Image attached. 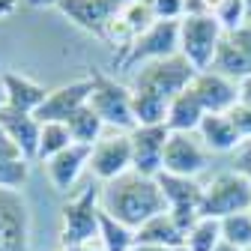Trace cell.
<instances>
[{
	"label": "cell",
	"mask_w": 251,
	"mask_h": 251,
	"mask_svg": "<svg viewBox=\"0 0 251 251\" xmlns=\"http://www.w3.org/2000/svg\"><path fill=\"white\" fill-rule=\"evenodd\" d=\"M66 126H69V132H72V141H75V144L96 147V144L102 141V129H105V123H102V117L93 111L90 105H84L81 111H75V114L66 120Z\"/></svg>",
	"instance_id": "25"
},
{
	"label": "cell",
	"mask_w": 251,
	"mask_h": 251,
	"mask_svg": "<svg viewBox=\"0 0 251 251\" xmlns=\"http://www.w3.org/2000/svg\"><path fill=\"white\" fill-rule=\"evenodd\" d=\"M90 152L93 147H84V144H72L69 150L57 152L54 159L45 162V174H48V182L54 192L66 195L69 188L78 182V176L90 168Z\"/></svg>",
	"instance_id": "17"
},
{
	"label": "cell",
	"mask_w": 251,
	"mask_h": 251,
	"mask_svg": "<svg viewBox=\"0 0 251 251\" xmlns=\"http://www.w3.org/2000/svg\"><path fill=\"white\" fill-rule=\"evenodd\" d=\"M198 69L188 63L182 54H174V57H165V60H152V63H144L135 75V90H147V93H155L162 99H174L176 93H182L185 87H192Z\"/></svg>",
	"instance_id": "7"
},
{
	"label": "cell",
	"mask_w": 251,
	"mask_h": 251,
	"mask_svg": "<svg viewBox=\"0 0 251 251\" xmlns=\"http://www.w3.org/2000/svg\"><path fill=\"white\" fill-rule=\"evenodd\" d=\"M245 9H248V21H251V0H245Z\"/></svg>",
	"instance_id": "42"
},
{
	"label": "cell",
	"mask_w": 251,
	"mask_h": 251,
	"mask_svg": "<svg viewBox=\"0 0 251 251\" xmlns=\"http://www.w3.org/2000/svg\"><path fill=\"white\" fill-rule=\"evenodd\" d=\"M203 117H206V108L195 96V90L185 87L182 93H176V96L171 99L165 126H168L171 132H198L201 123H203Z\"/></svg>",
	"instance_id": "20"
},
{
	"label": "cell",
	"mask_w": 251,
	"mask_h": 251,
	"mask_svg": "<svg viewBox=\"0 0 251 251\" xmlns=\"http://www.w3.org/2000/svg\"><path fill=\"white\" fill-rule=\"evenodd\" d=\"M233 171H239L251 182V141H242L239 150L233 152Z\"/></svg>",
	"instance_id": "33"
},
{
	"label": "cell",
	"mask_w": 251,
	"mask_h": 251,
	"mask_svg": "<svg viewBox=\"0 0 251 251\" xmlns=\"http://www.w3.org/2000/svg\"><path fill=\"white\" fill-rule=\"evenodd\" d=\"M90 93H93L90 78H78V81H69V84H60V87L48 90V99L36 111L39 123H66L75 111L90 105Z\"/></svg>",
	"instance_id": "14"
},
{
	"label": "cell",
	"mask_w": 251,
	"mask_h": 251,
	"mask_svg": "<svg viewBox=\"0 0 251 251\" xmlns=\"http://www.w3.org/2000/svg\"><path fill=\"white\" fill-rule=\"evenodd\" d=\"M0 81H3V93H6V105H9V108L36 114V111L42 108V102L48 99V90H45L39 81L27 78V75L3 72V75H0Z\"/></svg>",
	"instance_id": "18"
},
{
	"label": "cell",
	"mask_w": 251,
	"mask_h": 251,
	"mask_svg": "<svg viewBox=\"0 0 251 251\" xmlns=\"http://www.w3.org/2000/svg\"><path fill=\"white\" fill-rule=\"evenodd\" d=\"M195 96L201 99V105L206 108V114H230V108L239 102V87L236 81L218 75L212 69H203L195 75L192 81Z\"/></svg>",
	"instance_id": "15"
},
{
	"label": "cell",
	"mask_w": 251,
	"mask_h": 251,
	"mask_svg": "<svg viewBox=\"0 0 251 251\" xmlns=\"http://www.w3.org/2000/svg\"><path fill=\"white\" fill-rule=\"evenodd\" d=\"M6 105V93H3V81H0V108Z\"/></svg>",
	"instance_id": "41"
},
{
	"label": "cell",
	"mask_w": 251,
	"mask_h": 251,
	"mask_svg": "<svg viewBox=\"0 0 251 251\" xmlns=\"http://www.w3.org/2000/svg\"><path fill=\"white\" fill-rule=\"evenodd\" d=\"M138 245H162V248H182L185 245V230L174 222L171 212H159L155 218H150L147 225H141L135 230Z\"/></svg>",
	"instance_id": "21"
},
{
	"label": "cell",
	"mask_w": 251,
	"mask_h": 251,
	"mask_svg": "<svg viewBox=\"0 0 251 251\" xmlns=\"http://www.w3.org/2000/svg\"><path fill=\"white\" fill-rule=\"evenodd\" d=\"M102 209L111 212L117 222L129 225L132 230L147 225L150 218H155L159 212H168L159 179L135 174V171H129L126 176L102 185Z\"/></svg>",
	"instance_id": "1"
},
{
	"label": "cell",
	"mask_w": 251,
	"mask_h": 251,
	"mask_svg": "<svg viewBox=\"0 0 251 251\" xmlns=\"http://www.w3.org/2000/svg\"><path fill=\"white\" fill-rule=\"evenodd\" d=\"M168 99L155 96L147 90H135L132 87V111H135V123L138 126H162L168 120Z\"/></svg>",
	"instance_id": "26"
},
{
	"label": "cell",
	"mask_w": 251,
	"mask_h": 251,
	"mask_svg": "<svg viewBox=\"0 0 251 251\" xmlns=\"http://www.w3.org/2000/svg\"><path fill=\"white\" fill-rule=\"evenodd\" d=\"M159 188L165 195V206L174 215V222L188 233V227L201 222V198H203V185L198 179L188 176H174V174H159Z\"/></svg>",
	"instance_id": "10"
},
{
	"label": "cell",
	"mask_w": 251,
	"mask_h": 251,
	"mask_svg": "<svg viewBox=\"0 0 251 251\" xmlns=\"http://www.w3.org/2000/svg\"><path fill=\"white\" fill-rule=\"evenodd\" d=\"M230 120H233V126L239 129V135H242V141H251V108H245V105H233L230 108Z\"/></svg>",
	"instance_id": "32"
},
{
	"label": "cell",
	"mask_w": 251,
	"mask_h": 251,
	"mask_svg": "<svg viewBox=\"0 0 251 251\" xmlns=\"http://www.w3.org/2000/svg\"><path fill=\"white\" fill-rule=\"evenodd\" d=\"M236 87H239V105L251 108V75H248V78H242Z\"/></svg>",
	"instance_id": "35"
},
{
	"label": "cell",
	"mask_w": 251,
	"mask_h": 251,
	"mask_svg": "<svg viewBox=\"0 0 251 251\" xmlns=\"http://www.w3.org/2000/svg\"><path fill=\"white\" fill-rule=\"evenodd\" d=\"M248 212H251V209H248Z\"/></svg>",
	"instance_id": "43"
},
{
	"label": "cell",
	"mask_w": 251,
	"mask_h": 251,
	"mask_svg": "<svg viewBox=\"0 0 251 251\" xmlns=\"http://www.w3.org/2000/svg\"><path fill=\"white\" fill-rule=\"evenodd\" d=\"M30 176V159L0 129V188H18Z\"/></svg>",
	"instance_id": "22"
},
{
	"label": "cell",
	"mask_w": 251,
	"mask_h": 251,
	"mask_svg": "<svg viewBox=\"0 0 251 251\" xmlns=\"http://www.w3.org/2000/svg\"><path fill=\"white\" fill-rule=\"evenodd\" d=\"M171 129L162 126H135L129 132L132 141V171L144 176H159L162 174V159H165V147H168Z\"/></svg>",
	"instance_id": "13"
},
{
	"label": "cell",
	"mask_w": 251,
	"mask_h": 251,
	"mask_svg": "<svg viewBox=\"0 0 251 251\" xmlns=\"http://www.w3.org/2000/svg\"><path fill=\"white\" fill-rule=\"evenodd\" d=\"M206 165H209V150L203 147L198 132H171L162 159V174L195 179L198 174L206 171Z\"/></svg>",
	"instance_id": "11"
},
{
	"label": "cell",
	"mask_w": 251,
	"mask_h": 251,
	"mask_svg": "<svg viewBox=\"0 0 251 251\" xmlns=\"http://www.w3.org/2000/svg\"><path fill=\"white\" fill-rule=\"evenodd\" d=\"M209 69L239 84L242 78L251 75V60L242 54V48H239L230 36H225L222 45H218V51H215V57H212V66H209Z\"/></svg>",
	"instance_id": "23"
},
{
	"label": "cell",
	"mask_w": 251,
	"mask_h": 251,
	"mask_svg": "<svg viewBox=\"0 0 251 251\" xmlns=\"http://www.w3.org/2000/svg\"><path fill=\"white\" fill-rule=\"evenodd\" d=\"M135 251H185V248H162V245H135Z\"/></svg>",
	"instance_id": "39"
},
{
	"label": "cell",
	"mask_w": 251,
	"mask_h": 251,
	"mask_svg": "<svg viewBox=\"0 0 251 251\" xmlns=\"http://www.w3.org/2000/svg\"><path fill=\"white\" fill-rule=\"evenodd\" d=\"M222 242L251 251V212H236L222 218Z\"/></svg>",
	"instance_id": "30"
},
{
	"label": "cell",
	"mask_w": 251,
	"mask_h": 251,
	"mask_svg": "<svg viewBox=\"0 0 251 251\" xmlns=\"http://www.w3.org/2000/svg\"><path fill=\"white\" fill-rule=\"evenodd\" d=\"M0 129L6 132V138L27 155L30 162L36 159V152H39V135H42V123H39L36 114L3 105V108H0Z\"/></svg>",
	"instance_id": "16"
},
{
	"label": "cell",
	"mask_w": 251,
	"mask_h": 251,
	"mask_svg": "<svg viewBox=\"0 0 251 251\" xmlns=\"http://www.w3.org/2000/svg\"><path fill=\"white\" fill-rule=\"evenodd\" d=\"M222 245V222L215 218H201L198 225L188 227L185 233V251H215Z\"/></svg>",
	"instance_id": "28"
},
{
	"label": "cell",
	"mask_w": 251,
	"mask_h": 251,
	"mask_svg": "<svg viewBox=\"0 0 251 251\" xmlns=\"http://www.w3.org/2000/svg\"><path fill=\"white\" fill-rule=\"evenodd\" d=\"M33 222L27 198L18 188H0V251H30Z\"/></svg>",
	"instance_id": "8"
},
{
	"label": "cell",
	"mask_w": 251,
	"mask_h": 251,
	"mask_svg": "<svg viewBox=\"0 0 251 251\" xmlns=\"http://www.w3.org/2000/svg\"><path fill=\"white\" fill-rule=\"evenodd\" d=\"M27 6H33V9H42V6H60L63 0H24Z\"/></svg>",
	"instance_id": "38"
},
{
	"label": "cell",
	"mask_w": 251,
	"mask_h": 251,
	"mask_svg": "<svg viewBox=\"0 0 251 251\" xmlns=\"http://www.w3.org/2000/svg\"><path fill=\"white\" fill-rule=\"evenodd\" d=\"M18 9V0H0V18H6Z\"/></svg>",
	"instance_id": "37"
},
{
	"label": "cell",
	"mask_w": 251,
	"mask_h": 251,
	"mask_svg": "<svg viewBox=\"0 0 251 251\" xmlns=\"http://www.w3.org/2000/svg\"><path fill=\"white\" fill-rule=\"evenodd\" d=\"M60 251H102L99 242H78V245H60Z\"/></svg>",
	"instance_id": "36"
},
{
	"label": "cell",
	"mask_w": 251,
	"mask_h": 251,
	"mask_svg": "<svg viewBox=\"0 0 251 251\" xmlns=\"http://www.w3.org/2000/svg\"><path fill=\"white\" fill-rule=\"evenodd\" d=\"M93 81V93H90V108L102 117L105 126L117 132H132L135 129V111H132V90L120 84L117 78L105 75L102 69L90 66V75Z\"/></svg>",
	"instance_id": "2"
},
{
	"label": "cell",
	"mask_w": 251,
	"mask_h": 251,
	"mask_svg": "<svg viewBox=\"0 0 251 251\" xmlns=\"http://www.w3.org/2000/svg\"><path fill=\"white\" fill-rule=\"evenodd\" d=\"M99 218H102V188L87 185L81 195L69 198L60 206V245L99 239Z\"/></svg>",
	"instance_id": "3"
},
{
	"label": "cell",
	"mask_w": 251,
	"mask_h": 251,
	"mask_svg": "<svg viewBox=\"0 0 251 251\" xmlns=\"http://www.w3.org/2000/svg\"><path fill=\"white\" fill-rule=\"evenodd\" d=\"M132 0H63L57 6L78 30L93 33L96 39H108L117 18Z\"/></svg>",
	"instance_id": "9"
},
{
	"label": "cell",
	"mask_w": 251,
	"mask_h": 251,
	"mask_svg": "<svg viewBox=\"0 0 251 251\" xmlns=\"http://www.w3.org/2000/svg\"><path fill=\"white\" fill-rule=\"evenodd\" d=\"M206 3H209V15L225 27V33H233L242 24H248L245 0H206Z\"/></svg>",
	"instance_id": "29"
},
{
	"label": "cell",
	"mask_w": 251,
	"mask_h": 251,
	"mask_svg": "<svg viewBox=\"0 0 251 251\" xmlns=\"http://www.w3.org/2000/svg\"><path fill=\"white\" fill-rule=\"evenodd\" d=\"M174 54H179V21H155L129 48H123L114 57V63L120 69H135L152 60L174 57Z\"/></svg>",
	"instance_id": "6"
},
{
	"label": "cell",
	"mask_w": 251,
	"mask_h": 251,
	"mask_svg": "<svg viewBox=\"0 0 251 251\" xmlns=\"http://www.w3.org/2000/svg\"><path fill=\"white\" fill-rule=\"evenodd\" d=\"M198 138L212 152H236L242 144V135L233 126L230 114H206L201 129H198Z\"/></svg>",
	"instance_id": "19"
},
{
	"label": "cell",
	"mask_w": 251,
	"mask_h": 251,
	"mask_svg": "<svg viewBox=\"0 0 251 251\" xmlns=\"http://www.w3.org/2000/svg\"><path fill=\"white\" fill-rule=\"evenodd\" d=\"M155 21H179L185 15V0H150Z\"/></svg>",
	"instance_id": "31"
},
{
	"label": "cell",
	"mask_w": 251,
	"mask_h": 251,
	"mask_svg": "<svg viewBox=\"0 0 251 251\" xmlns=\"http://www.w3.org/2000/svg\"><path fill=\"white\" fill-rule=\"evenodd\" d=\"M99 245H102V251H135L138 239H135V230L129 225L117 222L111 212L102 209V218H99Z\"/></svg>",
	"instance_id": "24"
},
{
	"label": "cell",
	"mask_w": 251,
	"mask_h": 251,
	"mask_svg": "<svg viewBox=\"0 0 251 251\" xmlns=\"http://www.w3.org/2000/svg\"><path fill=\"white\" fill-rule=\"evenodd\" d=\"M225 27L212 15H182L179 18V54L198 72L212 66V57L225 39Z\"/></svg>",
	"instance_id": "5"
},
{
	"label": "cell",
	"mask_w": 251,
	"mask_h": 251,
	"mask_svg": "<svg viewBox=\"0 0 251 251\" xmlns=\"http://www.w3.org/2000/svg\"><path fill=\"white\" fill-rule=\"evenodd\" d=\"M132 171V141L129 132H114L102 135V141L90 152V174L96 176L102 185L114 182Z\"/></svg>",
	"instance_id": "12"
},
{
	"label": "cell",
	"mask_w": 251,
	"mask_h": 251,
	"mask_svg": "<svg viewBox=\"0 0 251 251\" xmlns=\"http://www.w3.org/2000/svg\"><path fill=\"white\" fill-rule=\"evenodd\" d=\"M75 141H72V132L66 123H42V135H39V152H36V162H48L54 159L57 152L69 150Z\"/></svg>",
	"instance_id": "27"
},
{
	"label": "cell",
	"mask_w": 251,
	"mask_h": 251,
	"mask_svg": "<svg viewBox=\"0 0 251 251\" xmlns=\"http://www.w3.org/2000/svg\"><path fill=\"white\" fill-rule=\"evenodd\" d=\"M251 209V182L239 171H222L215 174L203 185V198H201V215L222 222L227 215L248 212Z\"/></svg>",
	"instance_id": "4"
},
{
	"label": "cell",
	"mask_w": 251,
	"mask_h": 251,
	"mask_svg": "<svg viewBox=\"0 0 251 251\" xmlns=\"http://www.w3.org/2000/svg\"><path fill=\"white\" fill-rule=\"evenodd\" d=\"M215 251H242V248H236V245H227V242H222V245H218Z\"/></svg>",
	"instance_id": "40"
},
{
	"label": "cell",
	"mask_w": 251,
	"mask_h": 251,
	"mask_svg": "<svg viewBox=\"0 0 251 251\" xmlns=\"http://www.w3.org/2000/svg\"><path fill=\"white\" fill-rule=\"evenodd\" d=\"M227 36H230V39L242 48V54L251 60V21H248V24H242L239 30H233V33H227Z\"/></svg>",
	"instance_id": "34"
}]
</instances>
